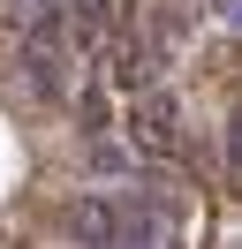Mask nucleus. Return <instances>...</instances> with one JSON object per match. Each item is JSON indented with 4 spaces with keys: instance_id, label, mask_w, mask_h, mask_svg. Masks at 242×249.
<instances>
[{
    "instance_id": "7ed1b4c3",
    "label": "nucleus",
    "mask_w": 242,
    "mask_h": 249,
    "mask_svg": "<svg viewBox=\"0 0 242 249\" xmlns=\"http://www.w3.org/2000/svg\"><path fill=\"white\" fill-rule=\"evenodd\" d=\"M204 16H212V23H220V31H227V23L242 16V0H204Z\"/></svg>"
},
{
    "instance_id": "f257e3e1",
    "label": "nucleus",
    "mask_w": 242,
    "mask_h": 249,
    "mask_svg": "<svg viewBox=\"0 0 242 249\" xmlns=\"http://www.w3.org/2000/svg\"><path fill=\"white\" fill-rule=\"evenodd\" d=\"M136 136H144V151H174L182 113H174V98H166V91H144V98H136Z\"/></svg>"
},
{
    "instance_id": "f03ea898",
    "label": "nucleus",
    "mask_w": 242,
    "mask_h": 249,
    "mask_svg": "<svg viewBox=\"0 0 242 249\" xmlns=\"http://www.w3.org/2000/svg\"><path fill=\"white\" fill-rule=\"evenodd\" d=\"M91 166H99V174H129V166H136V151H129L121 136H99V143H91Z\"/></svg>"
}]
</instances>
